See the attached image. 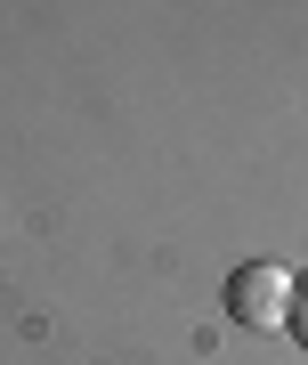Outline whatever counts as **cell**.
<instances>
[{"label": "cell", "instance_id": "obj_1", "mask_svg": "<svg viewBox=\"0 0 308 365\" xmlns=\"http://www.w3.org/2000/svg\"><path fill=\"white\" fill-rule=\"evenodd\" d=\"M227 317L244 333H284L292 325V276H284V260H244L227 276Z\"/></svg>", "mask_w": 308, "mask_h": 365}, {"label": "cell", "instance_id": "obj_2", "mask_svg": "<svg viewBox=\"0 0 308 365\" xmlns=\"http://www.w3.org/2000/svg\"><path fill=\"white\" fill-rule=\"evenodd\" d=\"M292 341L308 349V276H292Z\"/></svg>", "mask_w": 308, "mask_h": 365}]
</instances>
